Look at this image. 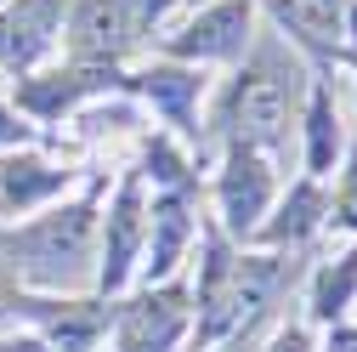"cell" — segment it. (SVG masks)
I'll use <instances>...</instances> for the list:
<instances>
[{
  "instance_id": "7",
  "label": "cell",
  "mask_w": 357,
  "mask_h": 352,
  "mask_svg": "<svg viewBox=\"0 0 357 352\" xmlns=\"http://www.w3.org/2000/svg\"><path fill=\"white\" fill-rule=\"evenodd\" d=\"M188 330V295L182 290H159V295H142L125 307L119 318V352H170Z\"/></svg>"
},
{
  "instance_id": "17",
  "label": "cell",
  "mask_w": 357,
  "mask_h": 352,
  "mask_svg": "<svg viewBox=\"0 0 357 352\" xmlns=\"http://www.w3.org/2000/svg\"><path fill=\"white\" fill-rule=\"evenodd\" d=\"M329 216H335V228L357 233V148L346 154V170H340V188H335V205H329Z\"/></svg>"
},
{
  "instance_id": "22",
  "label": "cell",
  "mask_w": 357,
  "mask_h": 352,
  "mask_svg": "<svg viewBox=\"0 0 357 352\" xmlns=\"http://www.w3.org/2000/svg\"><path fill=\"white\" fill-rule=\"evenodd\" d=\"M193 6H204V0H193Z\"/></svg>"
},
{
  "instance_id": "1",
  "label": "cell",
  "mask_w": 357,
  "mask_h": 352,
  "mask_svg": "<svg viewBox=\"0 0 357 352\" xmlns=\"http://www.w3.org/2000/svg\"><path fill=\"white\" fill-rule=\"evenodd\" d=\"M306 91V68L284 46L278 34H255V46L244 52V68L233 74L227 97H221V125H227V148H255V154H284L295 108Z\"/></svg>"
},
{
  "instance_id": "9",
  "label": "cell",
  "mask_w": 357,
  "mask_h": 352,
  "mask_svg": "<svg viewBox=\"0 0 357 352\" xmlns=\"http://www.w3.org/2000/svg\"><path fill=\"white\" fill-rule=\"evenodd\" d=\"M306 125H301V165H306V176H324V170H335V159H340V142H346V125H340V108H335V91L318 80L306 91V114H301Z\"/></svg>"
},
{
  "instance_id": "4",
  "label": "cell",
  "mask_w": 357,
  "mask_h": 352,
  "mask_svg": "<svg viewBox=\"0 0 357 352\" xmlns=\"http://www.w3.org/2000/svg\"><path fill=\"white\" fill-rule=\"evenodd\" d=\"M255 6L250 0H204V6L165 40V52L176 63H233L250 52Z\"/></svg>"
},
{
  "instance_id": "18",
  "label": "cell",
  "mask_w": 357,
  "mask_h": 352,
  "mask_svg": "<svg viewBox=\"0 0 357 352\" xmlns=\"http://www.w3.org/2000/svg\"><path fill=\"white\" fill-rule=\"evenodd\" d=\"M29 137H34V131H29V125H23L12 108H0V148H23Z\"/></svg>"
},
{
  "instance_id": "15",
  "label": "cell",
  "mask_w": 357,
  "mask_h": 352,
  "mask_svg": "<svg viewBox=\"0 0 357 352\" xmlns=\"http://www.w3.org/2000/svg\"><path fill=\"white\" fill-rule=\"evenodd\" d=\"M142 91H148V103H153L165 119L182 125V119L193 114L199 91H204V80H199L193 63H165V68H148V74H142Z\"/></svg>"
},
{
  "instance_id": "14",
  "label": "cell",
  "mask_w": 357,
  "mask_h": 352,
  "mask_svg": "<svg viewBox=\"0 0 357 352\" xmlns=\"http://www.w3.org/2000/svg\"><path fill=\"white\" fill-rule=\"evenodd\" d=\"M266 12H273L278 29H289L295 40H306V46H318V52H340V12L329 6H312V0H266Z\"/></svg>"
},
{
  "instance_id": "16",
  "label": "cell",
  "mask_w": 357,
  "mask_h": 352,
  "mask_svg": "<svg viewBox=\"0 0 357 352\" xmlns=\"http://www.w3.org/2000/svg\"><path fill=\"white\" fill-rule=\"evenodd\" d=\"M351 301H357V250H346L335 267H324V273H318V284H312V313L335 324Z\"/></svg>"
},
{
  "instance_id": "20",
  "label": "cell",
  "mask_w": 357,
  "mask_h": 352,
  "mask_svg": "<svg viewBox=\"0 0 357 352\" xmlns=\"http://www.w3.org/2000/svg\"><path fill=\"white\" fill-rule=\"evenodd\" d=\"M329 352H357V330H335L329 335Z\"/></svg>"
},
{
  "instance_id": "10",
  "label": "cell",
  "mask_w": 357,
  "mask_h": 352,
  "mask_svg": "<svg viewBox=\"0 0 357 352\" xmlns=\"http://www.w3.org/2000/svg\"><path fill=\"white\" fill-rule=\"evenodd\" d=\"M102 85H114V68H91V63H79L68 74H46V80H23V108H34L40 119H57L63 108H74L79 97H91L102 91Z\"/></svg>"
},
{
  "instance_id": "12",
  "label": "cell",
  "mask_w": 357,
  "mask_h": 352,
  "mask_svg": "<svg viewBox=\"0 0 357 352\" xmlns=\"http://www.w3.org/2000/svg\"><path fill=\"white\" fill-rule=\"evenodd\" d=\"M273 222H261V239L266 244H301V239H312L318 233V222L329 216V205H324V193H318V182H295L284 199H278V210H266Z\"/></svg>"
},
{
  "instance_id": "8",
  "label": "cell",
  "mask_w": 357,
  "mask_h": 352,
  "mask_svg": "<svg viewBox=\"0 0 357 352\" xmlns=\"http://www.w3.org/2000/svg\"><path fill=\"white\" fill-rule=\"evenodd\" d=\"M57 17H63V0H17L0 17V63H12V68L40 63L57 40Z\"/></svg>"
},
{
  "instance_id": "5",
  "label": "cell",
  "mask_w": 357,
  "mask_h": 352,
  "mask_svg": "<svg viewBox=\"0 0 357 352\" xmlns=\"http://www.w3.org/2000/svg\"><path fill=\"white\" fill-rule=\"evenodd\" d=\"M215 210L227 233H261L266 210H273V159L255 148H227L215 176Z\"/></svg>"
},
{
  "instance_id": "13",
  "label": "cell",
  "mask_w": 357,
  "mask_h": 352,
  "mask_svg": "<svg viewBox=\"0 0 357 352\" xmlns=\"http://www.w3.org/2000/svg\"><path fill=\"white\" fill-rule=\"evenodd\" d=\"M57 188H68V170L52 165V159L23 154V159H6V165H0V199H6L12 210H29V205H40V199H52Z\"/></svg>"
},
{
  "instance_id": "19",
  "label": "cell",
  "mask_w": 357,
  "mask_h": 352,
  "mask_svg": "<svg viewBox=\"0 0 357 352\" xmlns=\"http://www.w3.org/2000/svg\"><path fill=\"white\" fill-rule=\"evenodd\" d=\"M273 352H312V341H306V330H295V324H289V330L273 341Z\"/></svg>"
},
{
  "instance_id": "2",
  "label": "cell",
  "mask_w": 357,
  "mask_h": 352,
  "mask_svg": "<svg viewBox=\"0 0 357 352\" xmlns=\"http://www.w3.org/2000/svg\"><path fill=\"white\" fill-rule=\"evenodd\" d=\"M170 0H74L68 17V52L74 63L114 68L125 52H137L142 40L159 29Z\"/></svg>"
},
{
  "instance_id": "3",
  "label": "cell",
  "mask_w": 357,
  "mask_h": 352,
  "mask_svg": "<svg viewBox=\"0 0 357 352\" xmlns=\"http://www.w3.org/2000/svg\"><path fill=\"white\" fill-rule=\"evenodd\" d=\"M6 256H17L12 267L34 284H68L74 273H85V256H91V210L68 205L52 210L46 222H29L23 233H12L0 244Z\"/></svg>"
},
{
  "instance_id": "11",
  "label": "cell",
  "mask_w": 357,
  "mask_h": 352,
  "mask_svg": "<svg viewBox=\"0 0 357 352\" xmlns=\"http://www.w3.org/2000/svg\"><path fill=\"white\" fill-rule=\"evenodd\" d=\"M188 233H193L188 199L170 188V193H165V199H153V210H148V279H170V267L182 261Z\"/></svg>"
},
{
  "instance_id": "21",
  "label": "cell",
  "mask_w": 357,
  "mask_h": 352,
  "mask_svg": "<svg viewBox=\"0 0 357 352\" xmlns=\"http://www.w3.org/2000/svg\"><path fill=\"white\" fill-rule=\"evenodd\" d=\"M312 6H329V12H340V6H346V0H312Z\"/></svg>"
},
{
  "instance_id": "6",
  "label": "cell",
  "mask_w": 357,
  "mask_h": 352,
  "mask_svg": "<svg viewBox=\"0 0 357 352\" xmlns=\"http://www.w3.org/2000/svg\"><path fill=\"white\" fill-rule=\"evenodd\" d=\"M142 233H148V205H142V176L114 193V210H108V228H102V290H119L137 267V250H142Z\"/></svg>"
}]
</instances>
